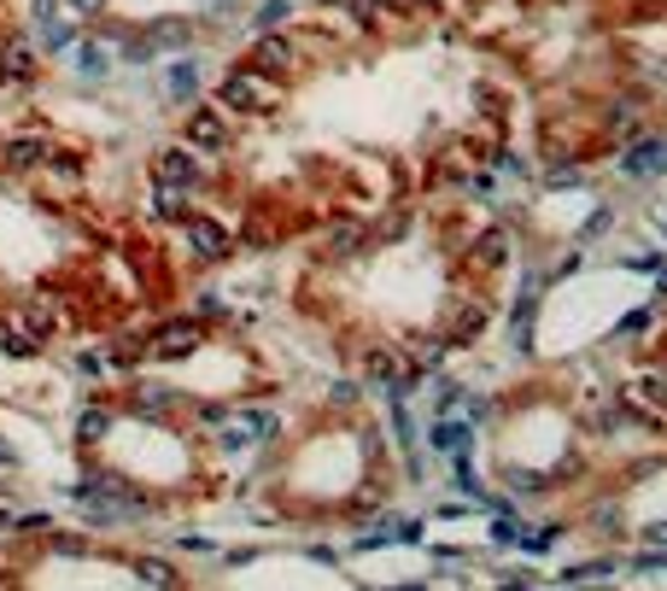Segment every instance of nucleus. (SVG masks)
Wrapping results in <instances>:
<instances>
[{"mask_svg":"<svg viewBox=\"0 0 667 591\" xmlns=\"http://www.w3.org/2000/svg\"><path fill=\"white\" fill-rule=\"evenodd\" d=\"M212 100L228 117H269L281 106V76H264L258 65H235V71H223Z\"/></svg>","mask_w":667,"mask_h":591,"instance_id":"1","label":"nucleus"},{"mask_svg":"<svg viewBox=\"0 0 667 591\" xmlns=\"http://www.w3.org/2000/svg\"><path fill=\"white\" fill-rule=\"evenodd\" d=\"M205 340V317H164L147 329V363H187Z\"/></svg>","mask_w":667,"mask_h":591,"instance_id":"2","label":"nucleus"},{"mask_svg":"<svg viewBox=\"0 0 667 591\" xmlns=\"http://www.w3.org/2000/svg\"><path fill=\"white\" fill-rule=\"evenodd\" d=\"M182 141L194 153H205V158H223L228 147H235V117H228L217 100L212 106L199 100V106H187V117H182Z\"/></svg>","mask_w":667,"mask_h":591,"instance_id":"3","label":"nucleus"},{"mask_svg":"<svg viewBox=\"0 0 667 591\" xmlns=\"http://www.w3.org/2000/svg\"><path fill=\"white\" fill-rule=\"evenodd\" d=\"M35 76H41V48L30 42V35H0V89H35Z\"/></svg>","mask_w":667,"mask_h":591,"instance_id":"4","label":"nucleus"},{"mask_svg":"<svg viewBox=\"0 0 667 591\" xmlns=\"http://www.w3.org/2000/svg\"><path fill=\"white\" fill-rule=\"evenodd\" d=\"M147 176L153 182H176V188H199L205 182V153H194L187 141H171L147 158Z\"/></svg>","mask_w":667,"mask_h":591,"instance_id":"5","label":"nucleus"},{"mask_svg":"<svg viewBox=\"0 0 667 591\" xmlns=\"http://www.w3.org/2000/svg\"><path fill=\"white\" fill-rule=\"evenodd\" d=\"M299 42H294V35H287V30H258L253 35V53H246V65H258L264 76H281V83H287V76H294L299 71Z\"/></svg>","mask_w":667,"mask_h":591,"instance_id":"6","label":"nucleus"},{"mask_svg":"<svg viewBox=\"0 0 667 591\" xmlns=\"http://www.w3.org/2000/svg\"><path fill=\"white\" fill-rule=\"evenodd\" d=\"M12 317H18V329H24V334L35 340V352L65 334V311H59V304H53L48 293H24V299L12 304Z\"/></svg>","mask_w":667,"mask_h":591,"instance_id":"7","label":"nucleus"},{"mask_svg":"<svg viewBox=\"0 0 667 591\" xmlns=\"http://www.w3.org/2000/svg\"><path fill=\"white\" fill-rule=\"evenodd\" d=\"M48 153H53L48 129L7 135V141H0V170H7V176H41V165H48Z\"/></svg>","mask_w":667,"mask_h":591,"instance_id":"8","label":"nucleus"},{"mask_svg":"<svg viewBox=\"0 0 667 591\" xmlns=\"http://www.w3.org/2000/svg\"><path fill=\"white\" fill-rule=\"evenodd\" d=\"M182 247H187V258H194V263H223L228 247H235V235H228L217 217H199L194 211V217L182 222Z\"/></svg>","mask_w":667,"mask_h":591,"instance_id":"9","label":"nucleus"},{"mask_svg":"<svg viewBox=\"0 0 667 591\" xmlns=\"http://www.w3.org/2000/svg\"><path fill=\"white\" fill-rule=\"evenodd\" d=\"M117 411H130L141 422H164V416L182 411V393H176V386H153V381H130V393H123Z\"/></svg>","mask_w":667,"mask_h":591,"instance_id":"10","label":"nucleus"},{"mask_svg":"<svg viewBox=\"0 0 667 591\" xmlns=\"http://www.w3.org/2000/svg\"><path fill=\"white\" fill-rule=\"evenodd\" d=\"M112 434H117V404H112V398L82 404V411H76V452H89V457H94Z\"/></svg>","mask_w":667,"mask_h":591,"instance_id":"11","label":"nucleus"},{"mask_svg":"<svg viewBox=\"0 0 667 591\" xmlns=\"http://www.w3.org/2000/svg\"><path fill=\"white\" fill-rule=\"evenodd\" d=\"M76 42H82V18H71V12H48V18H35V48L48 53V59H65Z\"/></svg>","mask_w":667,"mask_h":591,"instance_id":"12","label":"nucleus"},{"mask_svg":"<svg viewBox=\"0 0 667 591\" xmlns=\"http://www.w3.org/2000/svg\"><path fill=\"white\" fill-rule=\"evenodd\" d=\"M199 206H194V188H176V182H153V194H147V217L153 222H182L194 217Z\"/></svg>","mask_w":667,"mask_h":591,"instance_id":"13","label":"nucleus"},{"mask_svg":"<svg viewBox=\"0 0 667 591\" xmlns=\"http://www.w3.org/2000/svg\"><path fill=\"white\" fill-rule=\"evenodd\" d=\"M363 375L374 386H387V393H404V357L392 352V345H369V352H363Z\"/></svg>","mask_w":667,"mask_h":591,"instance_id":"14","label":"nucleus"},{"mask_svg":"<svg viewBox=\"0 0 667 591\" xmlns=\"http://www.w3.org/2000/svg\"><path fill=\"white\" fill-rule=\"evenodd\" d=\"M147 35H153V48H158V59H171V53H187L194 48V18H153L147 24Z\"/></svg>","mask_w":667,"mask_h":591,"instance_id":"15","label":"nucleus"},{"mask_svg":"<svg viewBox=\"0 0 667 591\" xmlns=\"http://www.w3.org/2000/svg\"><path fill=\"white\" fill-rule=\"evenodd\" d=\"M164 94L182 100V106H194V100H199V59L171 53V65H164Z\"/></svg>","mask_w":667,"mask_h":591,"instance_id":"16","label":"nucleus"},{"mask_svg":"<svg viewBox=\"0 0 667 591\" xmlns=\"http://www.w3.org/2000/svg\"><path fill=\"white\" fill-rule=\"evenodd\" d=\"M41 176H48L53 188H65V194H82V158H76V153H65V147H53V153H48Z\"/></svg>","mask_w":667,"mask_h":591,"instance_id":"17","label":"nucleus"},{"mask_svg":"<svg viewBox=\"0 0 667 591\" xmlns=\"http://www.w3.org/2000/svg\"><path fill=\"white\" fill-rule=\"evenodd\" d=\"M627 398L638 404V411H667V375H638Z\"/></svg>","mask_w":667,"mask_h":591,"instance_id":"18","label":"nucleus"},{"mask_svg":"<svg viewBox=\"0 0 667 591\" xmlns=\"http://www.w3.org/2000/svg\"><path fill=\"white\" fill-rule=\"evenodd\" d=\"M130 568H135V580H147V585H182L176 562H164V557H135Z\"/></svg>","mask_w":667,"mask_h":591,"instance_id":"19","label":"nucleus"},{"mask_svg":"<svg viewBox=\"0 0 667 591\" xmlns=\"http://www.w3.org/2000/svg\"><path fill=\"white\" fill-rule=\"evenodd\" d=\"M294 18V0H258L253 7V30H281Z\"/></svg>","mask_w":667,"mask_h":591,"instance_id":"20","label":"nucleus"},{"mask_svg":"<svg viewBox=\"0 0 667 591\" xmlns=\"http://www.w3.org/2000/svg\"><path fill=\"white\" fill-rule=\"evenodd\" d=\"M433 445L451 452V457H463V452H469V427H463V422H433Z\"/></svg>","mask_w":667,"mask_h":591,"instance_id":"21","label":"nucleus"},{"mask_svg":"<svg viewBox=\"0 0 667 591\" xmlns=\"http://www.w3.org/2000/svg\"><path fill=\"white\" fill-rule=\"evenodd\" d=\"M363 252V229H334L328 235V258H358Z\"/></svg>","mask_w":667,"mask_h":591,"instance_id":"22","label":"nucleus"},{"mask_svg":"<svg viewBox=\"0 0 667 591\" xmlns=\"http://www.w3.org/2000/svg\"><path fill=\"white\" fill-rule=\"evenodd\" d=\"M627 165H633V170H667V141H650V147H638Z\"/></svg>","mask_w":667,"mask_h":591,"instance_id":"23","label":"nucleus"},{"mask_svg":"<svg viewBox=\"0 0 667 591\" xmlns=\"http://www.w3.org/2000/svg\"><path fill=\"white\" fill-rule=\"evenodd\" d=\"M7 533H18V539H48L53 521H48V516H24V509H18V521L7 527Z\"/></svg>","mask_w":667,"mask_h":591,"instance_id":"24","label":"nucleus"},{"mask_svg":"<svg viewBox=\"0 0 667 591\" xmlns=\"http://www.w3.org/2000/svg\"><path fill=\"white\" fill-rule=\"evenodd\" d=\"M59 7H65L71 18H82V24H100V18H106V7H112V0H59Z\"/></svg>","mask_w":667,"mask_h":591,"instance_id":"25","label":"nucleus"},{"mask_svg":"<svg viewBox=\"0 0 667 591\" xmlns=\"http://www.w3.org/2000/svg\"><path fill=\"white\" fill-rule=\"evenodd\" d=\"M12 521H18V486H7V480H0V533H7Z\"/></svg>","mask_w":667,"mask_h":591,"instance_id":"26","label":"nucleus"},{"mask_svg":"<svg viewBox=\"0 0 667 591\" xmlns=\"http://www.w3.org/2000/svg\"><path fill=\"white\" fill-rule=\"evenodd\" d=\"M199 7L212 12V18H228V12H235V0H199Z\"/></svg>","mask_w":667,"mask_h":591,"instance_id":"27","label":"nucleus"},{"mask_svg":"<svg viewBox=\"0 0 667 591\" xmlns=\"http://www.w3.org/2000/svg\"><path fill=\"white\" fill-rule=\"evenodd\" d=\"M644 545H667V521H656V527H644Z\"/></svg>","mask_w":667,"mask_h":591,"instance_id":"28","label":"nucleus"}]
</instances>
